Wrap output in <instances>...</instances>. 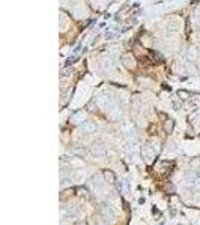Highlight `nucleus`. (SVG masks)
Listing matches in <instances>:
<instances>
[{
    "instance_id": "obj_7",
    "label": "nucleus",
    "mask_w": 200,
    "mask_h": 225,
    "mask_svg": "<svg viewBox=\"0 0 200 225\" xmlns=\"http://www.w3.org/2000/svg\"><path fill=\"white\" fill-rule=\"evenodd\" d=\"M74 153H75V155H80V156H84V155H86V150L77 147V149H74Z\"/></svg>"
},
{
    "instance_id": "obj_2",
    "label": "nucleus",
    "mask_w": 200,
    "mask_h": 225,
    "mask_svg": "<svg viewBox=\"0 0 200 225\" xmlns=\"http://www.w3.org/2000/svg\"><path fill=\"white\" fill-rule=\"evenodd\" d=\"M95 129H96V125L92 123V122H86V123L81 126L83 134H92V132H95Z\"/></svg>"
},
{
    "instance_id": "obj_13",
    "label": "nucleus",
    "mask_w": 200,
    "mask_h": 225,
    "mask_svg": "<svg viewBox=\"0 0 200 225\" xmlns=\"http://www.w3.org/2000/svg\"><path fill=\"white\" fill-rule=\"evenodd\" d=\"M77 225H86V222H78Z\"/></svg>"
},
{
    "instance_id": "obj_6",
    "label": "nucleus",
    "mask_w": 200,
    "mask_h": 225,
    "mask_svg": "<svg viewBox=\"0 0 200 225\" xmlns=\"http://www.w3.org/2000/svg\"><path fill=\"white\" fill-rule=\"evenodd\" d=\"M74 192H75V189H66V191H63L62 195H60V200L62 201H66V198L71 197V195H74Z\"/></svg>"
},
{
    "instance_id": "obj_14",
    "label": "nucleus",
    "mask_w": 200,
    "mask_h": 225,
    "mask_svg": "<svg viewBox=\"0 0 200 225\" xmlns=\"http://www.w3.org/2000/svg\"><path fill=\"white\" fill-rule=\"evenodd\" d=\"M98 2H104V0H98Z\"/></svg>"
},
{
    "instance_id": "obj_11",
    "label": "nucleus",
    "mask_w": 200,
    "mask_h": 225,
    "mask_svg": "<svg viewBox=\"0 0 200 225\" xmlns=\"http://www.w3.org/2000/svg\"><path fill=\"white\" fill-rule=\"evenodd\" d=\"M187 95H188L187 92H179V96H182V98H187Z\"/></svg>"
},
{
    "instance_id": "obj_3",
    "label": "nucleus",
    "mask_w": 200,
    "mask_h": 225,
    "mask_svg": "<svg viewBox=\"0 0 200 225\" xmlns=\"http://www.w3.org/2000/svg\"><path fill=\"white\" fill-rule=\"evenodd\" d=\"M104 147H102V144H95L94 147H92V153H95V155H99V156H102L104 155Z\"/></svg>"
},
{
    "instance_id": "obj_4",
    "label": "nucleus",
    "mask_w": 200,
    "mask_h": 225,
    "mask_svg": "<svg viewBox=\"0 0 200 225\" xmlns=\"http://www.w3.org/2000/svg\"><path fill=\"white\" fill-rule=\"evenodd\" d=\"M173 126H175V122L172 120V119H167L164 123V131L167 132V134H170L172 131H173Z\"/></svg>"
},
{
    "instance_id": "obj_12",
    "label": "nucleus",
    "mask_w": 200,
    "mask_h": 225,
    "mask_svg": "<svg viewBox=\"0 0 200 225\" xmlns=\"http://www.w3.org/2000/svg\"><path fill=\"white\" fill-rule=\"evenodd\" d=\"M149 134H155V126H151V128H149Z\"/></svg>"
},
{
    "instance_id": "obj_8",
    "label": "nucleus",
    "mask_w": 200,
    "mask_h": 225,
    "mask_svg": "<svg viewBox=\"0 0 200 225\" xmlns=\"http://www.w3.org/2000/svg\"><path fill=\"white\" fill-rule=\"evenodd\" d=\"M152 57H153V60H155V62H161V60H163V57L160 56L158 53H152Z\"/></svg>"
},
{
    "instance_id": "obj_1",
    "label": "nucleus",
    "mask_w": 200,
    "mask_h": 225,
    "mask_svg": "<svg viewBox=\"0 0 200 225\" xmlns=\"http://www.w3.org/2000/svg\"><path fill=\"white\" fill-rule=\"evenodd\" d=\"M122 65L127 68V69H134L137 66V60H135V56H132L131 53H125L122 56Z\"/></svg>"
},
{
    "instance_id": "obj_10",
    "label": "nucleus",
    "mask_w": 200,
    "mask_h": 225,
    "mask_svg": "<svg viewBox=\"0 0 200 225\" xmlns=\"http://www.w3.org/2000/svg\"><path fill=\"white\" fill-rule=\"evenodd\" d=\"M75 59H77V56L69 57V60H68V65H71V63H74V62H75Z\"/></svg>"
},
{
    "instance_id": "obj_9",
    "label": "nucleus",
    "mask_w": 200,
    "mask_h": 225,
    "mask_svg": "<svg viewBox=\"0 0 200 225\" xmlns=\"http://www.w3.org/2000/svg\"><path fill=\"white\" fill-rule=\"evenodd\" d=\"M62 75H63V77H69V75H71V69H65V71L62 72Z\"/></svg>"
},
{
    "instance_id": "obj_5",
    "label": "nucleus",
    "mask_w": 200,
    "mask_h": 225,
    "mask_svg": "<svg viewBox=\"0 0 200 225\" xmlns=\"http://www.w3.org/2000/svg\"><path fill=\"white\" fill-rule=\"evenodd\" d=\"M104 177H106L107 182H110V183H115V180H116V177H115V173L113 171H110V170H106L104 171Z\"/></svg>"
}]
</instances>
